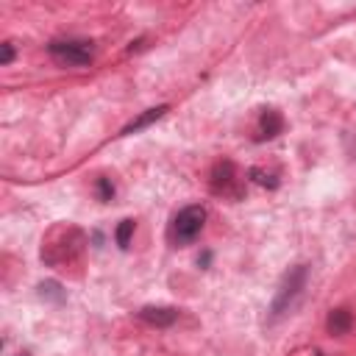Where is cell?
Here are the masks:
<instances>
[{
    "mask_svg": "<svg viewBox=\"0 0 356 356\" xmlns=\"http://www.w3.org/2000/svg\"><path fill=\"white\" fill-rule=\"evenodd\" d=\"M306 273H309L306 264H298L284 275V281H281V286H278V292L273 298V306H270V317L273 320H278L281 314H286L295 306V300L300 298V292L306 286Z\"/></svg>",
    "mask_w": 356,
    "mask_h": 356,
    "instance_id": "obj_1",
    "label": "cell"
},
{
    "mask_svg": "<svg viewBox=\"0 0 356 356\" xmlns=\"http://www.w3.org/2000/svg\"><path fill=\"white\" fill-rule=\"evenodd\" d=\"M203 222H206V209L197 206V203H192V206H184V209L175 214L170 234H172V239H175L178 245H189V242L203 231Z\"/></svg>",
    "mask_w": 356,
    "mask_h": 356,
    "instance_id": "obj_2",
    "label": "cell"
},
{
    "mask_svg": "<svg viewBox=\"0 0 356 356\" xmlns=\"http://www.w3.org/2000/svg\"><path fill=\"white\" fill-rule=\"evenodd\" d=\"M47 53L64 67H86L95 56L89 42H75V39H56L47 44Z\"/></svg>",
    "mask_w": 356,
    "mask_h": 356,
    "instance_id": "obj_3",
    "label": "cell"
},
{
    "mask_svg": "<svg viewBox=\"0 0 356 356\" xmlns=\"http://www.w3.org/2000/svg\"><path fill=\"white\" fill-rule=\"evenodd\" d=\"M211 189L222 197H239L242 189H239V175H236V167L231 161H217L214 170H211Z\"/></svg>",
    "mask_w": 356,
    "mask_h": 356,
    "instance_id": "obj_4",
    "label": "cell"
},
{
    "mask_svg": "<svg viewBox=\"0 0 356 356\" xmlns=\"http://www.w3.org/2000/svg\"><path fill=\"white\" fill-rule=\"evenodd\" d=\"M139 317L147 323V325H156V328H167L178 320V312L170 309V306H145L139 309Z\"/></svg>",
    "mask_w": 356,
    "mask_h": 356,
    "instance_id": "obj_5",
    "label": "cell"
},
{
    "mask_svg": "<svg viewBox=\"0 0 356 356\" xmlns=\"http://www.w3.org/2000/svg\"><path fill=\"white\" fill-rule=\"evenodd\" d=\"M284 131V117L275 108H264L259 117V139H273Z\"/></svg>",
    "mask_w": 356,
    "mask_h": 356,
    "instance_id": "obj_6",
    "label": "cell"
},
{
    "mask_svg": "<svg viewBox=\"0 0 356 356\" xmlns=\"http://www.w3.org/2000/svg\"><path fill=\"white\" fill-rule=\"evenodd\" d=\"M170 111V106H156V108H147V111H142L136 120H131L125 128H122V136H128V134H136V131H142V128H147V125H153L156 120H161L164 114Z\"/></svg>",
    "mask_w": 356,
    "mask_h": 356,
    "instance_id": "obj_7",
    "label": "cell"
},
{
    "mask_svg": "<svg viewBox=\"0 0 356 356\" xmlns=\"http://www.w3.org/2000/svg\"><path fill=\"white\" fill-rule=\"evenodd\" d=\"M325 325H328V331H331V334L342 337V334H348V331H350V325H353V317H350V312H348V309H334V312L328 314Z\"/></svg>",
    "mask_w": 356,
    "mask_h": 356,
    "instance_id": "obj_8",
    "label": "cell"
},
{
    "mask_svg": "<svg viewBox=\"0 0 356 356\" xmlns=\"http://www.w3.org/2000/svg\"><path fill=\"white\" fill-rule=\"evenodd\" d=\"M39 295L47 298V300H64V289H61V284H56V281L39 284Z\"/></svg>",
    "mask_w": 356,
    "mask_h": 356,
    "instance_id": "obj_9",
    "label": "cell"
},
{
    "mask_svg": "<svg viewBox=\"0 0 356 356\" xmlns=\"http://www.w3.org/2000/svg\"><path fill=\"white\" fill-rule=\"evenodd\" d=\"M131 234H134V220H122L120 228H117V245H120V248H128Z\"/></svg>",
    "mask_w": 356,
    "mask_h": 356,
    "instance_id": "obj_10",
    "label": "cell"
},
{
    "mask_svg": "<svg viewBox=\"0 0 356 356\" xmlns=\"http://www.w3.org/2000/svg\"><path fill=\"white\" fill-rule=\"evenodd\" d=\"M250 178H253L256 184H261V186H278V181H275L273 175H267V172H261L259 167H253V170H250Z\"/></svg>",
    "mask_w": 356,
    "mask_h": 356,
    "instance_id": "obj_11",
    "label": "cell"
},
{
    "mask_svg": "<svg viewBox=\"0 0 356 356\" xmlns=\"http://www.w3.org/2000/svg\"><path fill=\"white\" fill-rule=\"evenodd\" d=\"M97 197H100V200H111V197H114V186H111L108 178H100V181H97Z\"/></svg>",
    "mask_w": 356,
    "mask_h": 356,
    "instance_id": "obj_12",
    "label": "cell"
},
{
    "mask_svg": "<svg viewBox=\"0 0 356 356\" xmlns=\"http://www.w3.org/2000/svg\"><path fill=\"white\" fill-rule=\"evenodd\" d=\"M11 58H14V47H11V42H3V44H0V64L6 67V64H11Z\"/></svg>",
    "mask_w": 356,
    "mask_h": 356,
    "instance_id": "obj_13",
    "label": "cell"
},
{
    "mask_svg": "<svg viewBox=\"0 0 356 356\" xmlns=\"http://www.w3.org/2000/svg\"><path fill=\"white\" fill-rule=\"evenodd\" d=\"M314 356H317V353H314Z\"/></svg>",
    "mask_w": 356,
    "mask_h": 356,
    "instance_id": "obj_14",
    "label": "cell"
}]
</instances>
